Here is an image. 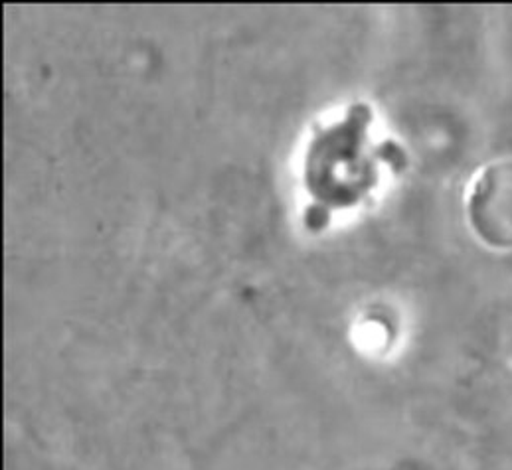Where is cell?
Listing matches in <instances>:
<instances>
[{
    "label": "cell",
    "mask_w": 512,
    "mask_h": 470,
    "mask_svg": "<svg viewBox=\"0 0 512 470\" xmlns=\"http://www.w3.org/2000/svg\"><path fill=\"white\" fill-rule=\"evenodd\" d=\"M368 111L354 105L346 119L323 131L309 149L305 182L309 192L327 206H348L372 188L374 172L364 157Z\"/></svg>",
    "instance_id": "1"
}]
</instances>
